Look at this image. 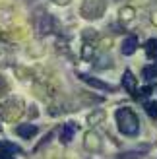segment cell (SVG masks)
<instances>
[{
    "instance_id": "obj_1",
    "label": "cell",
    "mask_w": 157,
    "mask_h": 159,
    "mask_svg": "<svg viewBox=\"0 0 157 159\" xmlns=\"http://www.w3.org/2000/svg\"><path fill=\"white\" fill-rule=\"evenodd\" d=\"M116 124H119V128L124 136H136L138 128H140L138 116L134 115V111L128 109V107L116 111Z\"/></svg>"
},
{
    "instance_id": "obj_2",
    "label": "cell",
    "mask_w": 157,
    "mask_h": 159,
    "mask_svg": "<svg viewBox=\"0 0 157 159\" xmlns=\"http://www.w3.org/2000/svg\"><path fill=\"white\" fill-rule=\"evenodd\" d=\"M103 12H105V2L103 0H83L82 14L87 20H97Z\"/></svg>"
},
{
    "instance_id": "obj_3",
    "label": "cell",
    "mask_w": 157,
    "mask_h": 159,
    "mask_svg": "<svg viewBox=\"0 0 157 159\" xmlns=\"http://www.w3.org/2000/svg\"><path fill=\"white\" fill-rule=\"evenodd\" d=\"M16 134L21 138H33L37 134V126L33 124H21V126H16Z\"/></svg>"
},
{
    "instance_id": "obj_4",
    "label": "cell",
    "mask_w": 157,
    "mask_h": 159,
    "mask_svg": "<svg viewBox=\"0 0 157 159\" xmlns=\"http://www.w3.org/2000/svg\"><path fill=\"white\" fill-rule=\"evenodd\" d=\"M122 85L126 87L128 93H136V80L132 76V72H128V70L122 74Z\"/></svg>"
},
{
    "instance_id": "obj_5",
    "label": "cell",
    "mask_w": 157,
    "mask_h": 159,
    "mask_svg": "<svg viewBox=\"0 0 157 159\" xmlns=\"http://www.w3.org/2000/svg\"><path fill=\"white\" fill-rule=\"evenodd\" d=\"M138 49V39L136 37H126L122 43V54H132Z\"/></svg>"
},
{
    "instance_id": "obj_6",
    "label": "cell",
    "mask_w": 157,
    "mask_h": 159,
    "mask_svg": "<svg viewBox=\"0 0 157 159\" xmlns=\"http://www.w3.org/2000/svg\"><path fill=\"white\" fill-rule=\"evenodd\" d=\"M74 132H76V124H66L64 128H62V132H60V140L64 142V144H68V142H72V138H74Z\"/></svg>"
},
{
    "instance_id": "obj_7",
    "label": "cell",
    "mask_w": 157,
    "mask_h": 159,
    "mask_svg": "<svg viewBox=\"0 0 157 159\" xmlns=\"http://www.w3.org/2000/svg\"><path fill=\"white\" fill-rule=\"evenodd\" d=\"M12 153H20V148L14 144H8V142H0V157L12 155Z\"/></svg>"
},
{
    "instance_id": "obj_8",
    "label": "cell",
    "mask_w": 157,
    "mask_h": 159,
    "mask_svg": "<svg viewBox=\"0 0 157 159\" xmlns=\"http://www.w3.org/2000/svg\"><path fill=\"white\" fill-rule=\"evenodd\" d=\"M82 80H83L85 84L93 85V87H99V89H111V85H107V84H103V82H99V80L91 78V76H82Z\"/></svg>"
},
{
    "instance_id": "obj_9",
    "label": "cell",
    "mask_w": 157,
    "mask_h": 159,
    "mask_svg": "<svg viewBox=\"0 0 157 159\" xmlns=\"http://www.w3.org/2000/svg\"><path fill=\"white\" fill-rule=\"evenodd\" d=\"M142 74H144V78H146V80H153V78H157V64H150V66H146V68L142 70Z\"/></svg>"
},
{
    "instance_id": "obj_10",
    "label": "cell",
    "mask_w": 157,
    "mask_h": 159,
    "mask_svg": "<svg viewBox=\"0 0 157 159\" xmlns=\"http://www.w3.org/2000/svg\"><path fill=\"white\" fill-rule=\"evenodd\" d=\"M146 49H147V54L151 58H157V39H151V41L146 43Z\"/></svg>"
},
{
    "instance_id": "obj_11",
    "label": "cell",
    "mask_w": 157,
    "mask_h": 159,
    "mask_svg": "<svg viewBox=\"0 0 157 159\" xmlns=\"http://www.w3.org/2000/svg\"><path fill=\"white\" fill-rule=\"evenodd\" d=\"M85 140H87V144H85V146H87L89 149H93V148H99V138L95 136V134H87V136H85Z\"/></svg>"
},
{
    "instance_id": "obj_12",
    "label": "cell",
    "mask_w": 157,
    "mask_h": 159,
    "mask_svg": "<svg viewBox=\"0 0 157 159\" xmlns=\"http://www.w3.org/2000/svg\"><path fill=\"white\" fill-rule=\"evenodd\" d=\"M146 111H147V115H150L151 118H157V103L155 101L146 103Z\"/></svg>"
},
{
    "instance_id": "obj_13",
    "label": "cell",
    "mask_w": 157,
    "mask_h": 159,
    "mask_svg": "<svg viewBox=\"0 0 157 159\" xmlns=\"http://www.w3.org/2000/svg\"><path fill=\"white\" fill-rule=\"evenodd\" d=\"M132 14H134V10H132V8H124V10L120 12V16H122L124 20H130V18H132Z\"/></svg>"
},
{
    "instance_id": "obj_14",
    "label": "cell",
    "mask_w": 157,
    "mask_h": 159,
    "mask_svg": "<svg viewBox=\"0 0 157 159\" xmlns=\"http://www.w3.org/2000/svg\"><path fill=\"white\" fill-rule=\"evenodd\" d=\"M150 91H151V87H150V85H147V87H144V89H142V91H140V95H136V97H146V95H147V93H150Z\"/></svg>"
},
{
    "instance_id": "obj_15",
    "label": "cell",
    "mask_w": 157,
    "mask_h": 159,
    "mask_svg": "<svg viewBox=\"0 0 157 159\" xmlns=\"http://www.w3.org/2000/svg\"><path fill=\"white\" fill-rule=\"evenodd\" d=\"M52 2H56V4H68L70 0H52Z\"/></svg>"
},
{
    "instance_id": "obj_16",
    "label": "cell",
    "mask_w": 157,
    "mask_h": 159,
    "mask_svg": "<svg viewBox=\"0 0 157 159\" xmlns=\"http://www.w3.org/2000/svg\"><path fill=\"white\" fill-rule=\"evenodd\" d=\"M2 159H12V157H10V155H4V157H2Z\"/></svg>"
}]
</instances>
